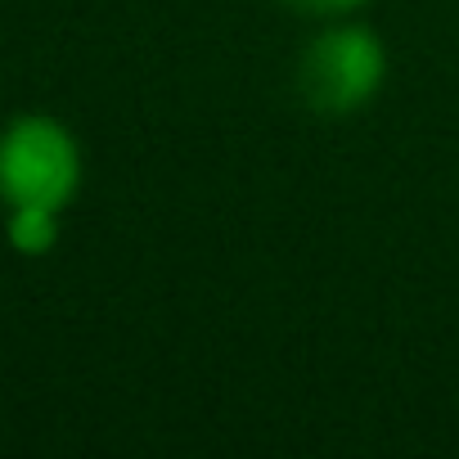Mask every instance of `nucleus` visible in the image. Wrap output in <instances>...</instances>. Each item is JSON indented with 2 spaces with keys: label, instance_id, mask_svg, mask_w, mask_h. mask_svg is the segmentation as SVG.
<instances>
[{
  "label": "nucleus",
  "instance_id": "f257e3e1",
  "mask_svg": "<svg viewBox=\"0 0 459 459\" xmlns=\"http://www.w3.org/2000/svg\"><path fill=\"white\" fill-rule=\"evenodd\" d=\"M392 59L387 41L356 19H329L298 55L293 86L316 117H351L378 100Z\"/></svg>",
  "mask_w": 459,
  "mask_h": 459
},
{
  "label": "nucleus",
  "instance_id": "7ed1b4c3",
  "mask_svg": "<svg viewBox=\"0 0 459 459\" xmlns=\"http://www.w3.org/2000/svg\"><path fill=\"white\" fill-rule=\"evenodd\" d=\"M64 235V212L55 207H10L5 239L19 257H50Z\"/></svg>",
  "mask_w": 459,
  "mask_h": 459
},
{
  "label": "nucleus",
  "instance_id": "f03ea898",
  "mask_svg": "<svg viewBox=\"0 0 459 459\" xmlns=\"http://www.w3.org/2000/svg\"><path fill=\"white\" fill-rule=\"evenodd\" d=\"M82 144L50 113H19L0 126V203L64 212L82 189Z\"/></svg>",
  "mask_w": 459,
  "mask_h": 459
},
{
  "label": "nucleus",
  "instance_id": "20e7f679",
  "mask_svg": "<svg viewBox=\"0 0 459 459\" xmlns=\"http://www.w3.org/2000/svg\"><path fill=\"white\" fill-rule=\"evenodd\" d=\"M275 5H284V10H293V14H302V19L329 23V19H351L356 10L369 5V0H275Z\"/></svg>",
  "mask_w": 459,
  "mask_h": 459
}]
</instances>
